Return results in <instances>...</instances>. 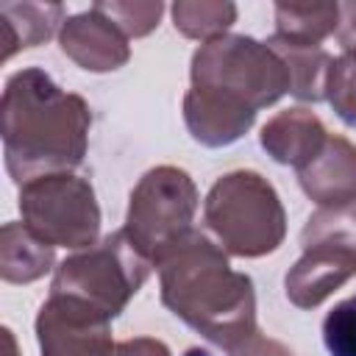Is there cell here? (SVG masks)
Returning a JSON list of instances; mask_svg holds the SVG:
<instances>
[{
	"label": "cell",
	"mask_w": 356,
	"mask_h": 356,
	"mask_svg": "<svg viewBox=\"0 0 356 356\" xmlns=\"http://www.w3.org/2000/svg\"><path fill=\"white\" fill-rule=\"evenodd\" d=\"M192 89L184 95V122L195 142L225 147L242 139L259 108L289 92L284 58L253 36L225 33L203 42L189 67Z\"/></svg>",
	"instance_id": "1"
},
{
	"label": "cell",
	"mask_w": 356,
	"mask_h": 356,
	"mask_svg": "<svg viewBox=\"0 0 356 356\" xmlns=\"http://www.w3.org/2000/svg\"><path fill=\"white\" fill-rule=\"evenodd\" d=\"M92 111L44 70L28 67L6 81L0 134L8 175L22 186L42 175L75 170L89 145Z\"/></svg>",
	"instance_id": "2"
},
{
	"label": "cell",
	"mask_w": 356,
	"mask_h": 356,
	"mask_svg": "<svg viewBox=\"0 0 356 356\" xmlns=\"http://www.w3.org/2000/svg\"><path fill=\"white\" fill-rule=\"evenodd\" d=\"M156 267L161 303L211 345L234 350L259 334L250 275L231 270L206 234L192 231Z\"/></svg>",
	"instance_id": "3"
},
{
	"label": "cell",
	"mask_w": 356,
	"mask_h": 356,
	"mask_svg": "<svg viewBox=\"0 0 356 356\" xmlns=\"http://www.w3.org/2000/svg\"><path fill=\"white\" fill-rule=\"evenodd\" d=\"M203 217L225 253L259 259L284 242L286 214L278 192L253 170H234L214 181Z\"/></svg>",
	"instance_id": "4"
},
{
	"label": "cell",
	"mask_w": 356,
	"mask_h": 356,
	"mask_svg": "<svg viewBox=\"0 0 356 356\" xmlns=\"http://www.w3.org/2000/svg\"><path fill=\"white\" fill-rule=\"evenodd\" d=\"M300 248L284 289L298 309H314L356 275V200L317 209L300 231Z\"/></svg>",
	"instance_id": "5"
},
{
	"label": "cell",
	"mask_w": 356,
	"mask_h": 356,
	"mask_svg": "<svg viewBox=\"0 0 356 356\" xmlns=\"http://www.w3.org/2000/svg\"><path fill=\"white\" fill-rule=\"evenodd\" d=\"M197 186L186 170L161 164L147 170L128 197L125 234L139 253L159 264L172 248H178L195 228Z\"/></svg>",
	"instance_id": "6"
},
{
	"label": "cell",
	"mask_w": 356,
	"mask_h": 356,
	"mask_svg": "<svg viewBox=\"0 0 356 356\" xmlns=\"http://www.w3.org/2000/svg\"><path fill=\"white\" fill-rule=\"evenodd\" d=\"M150 267L153 264L139 253L125 228H120L103 242L64 259L56 267L50 292L75 295L114 320L142 289Z\"/></svg>",
	"instance_id": "7"
},
{
	"label": "cell",
	"mask_w": 356,
	"mask_h": 356,
	"mask_svg": "<svg viewBox=\"0 0 356 356\" xmlns=\"http://www.w3.org/2000/svg\"><path fill=\"white\" fill-rule=\"evenodd\" d=\"M22 222L50 248H92L100 234V206L86 178L42 175L19 186Z\"/></svg>",
	"instance_id": "8"
},
{
	"label": "cell",
	"mask_w": 356,
	"mask_h": 356,
	"mask_svg": "<svg viewBox=\"0 0 356 356\" xmlns=\"http://www.w3.org/2000/svg\"><path fill=\"white\" fill-rule=\"evenodd\" d=\"M36 339L42 356H114L111 317L92 303L50 292L36 314Z\"/></svg>",
	"instance_id": "9"
},
{
	"label": "cell",
	"mask_w": 356,
	"mask_h": 356,
	"mask_svg": "<svg viewBox=\"0 0 356 356\" xmlns=\"http://www.w3.org/2000/svg\"><path fill=\"white\" fill-rule=\"evenodd\" d=\"M58 44L67 58L89 72H111L131 58L128 36L95 6L83 14L64 19L58 31Z\"/></svg>",
	"instance_id": "10"
},
{
	"label": "cell",
	"mask_w": 356,
	"mask_h": 356,
	"mask_svg": "<svg viewBox=\"0 0 356 356\" xmlns=\"http://www.w3.org/2000/svg\"><path fill=\"white\" fill-rule=\"evenodd\" d=\"M303 192L320 206H345L356 200V145L345 136L328 134L323 150L298 170Z\"/></svg>",
	"instance_id": "11"
},
{
	"label": "cell",
	"mask_w": 356,
	"mask_h": 356,
	"mask_svg": "<svg viewBox=\"0 0 356 356\" xmlns=\"http://www.w3.org/2000/svg\"><path fill=\"white\" fill-rule=\"evenodd\" d=\"M259 139H261V147L267 150V156H273V161L300 170L323 150L328 131L314 111L286 108L264 122Z\"/></svg>",
	"instance_id": "12"
},
{
	"label": "cell",
	"mask_w": 356,
	"mask_h": 356,
	"mask_svg": "<svg viewBox=\"0 0 356 356\" xmlns=\"http://www.w3.org/2000/svg\"><path fill=\"white\" fill-rule=\"evenodd\" d=\"M64 25V8L56 3H0V31L3 53L8 61L17 50L36 47L56 33V25Z\"/></svg>",
	"instance_id": "13"
},
{
	"label": "cell",
	"mask_w": 356,
	"mask_h": 356,
	"mask_svg": "<svg viewBox=\"0 0 356 356\" xmlns=\"http://www.w3.org/2000/svg\"><path fill=\"white\" fill-rule=\"evenodd\" d=\"M53 248L33 236L25 222H6L0 231V275L8 284H31L53 267Z\"/></svg>",
	"instance_id": "14"
},
{
	"label": "cell",
	"mask_w": 356,
	"mask_h": 356,
	"mask_svg": "<svg viewBox=\"0 0 356 356\" xmlns=\"http://www.w3.org/2000/svg\"><path fill=\"white\" fill-rule=\"evenodd\" d=\"M267 44L284 58L289 70V95L306 103H320L325 100V81L334 58L323 47H309V44H295L284 42L278 36H270Z\"/></svg>",
	"instance_id": "15"
},
{
	"label": "cell",
	"mask_w": 356,
	"mask_h": 356,
	"mask_svg": "<svg viewBox=\"0 0 356 356\" xmlns=\"http://www.w3.org/2000/svg\"><path fill=\"white\" fill-rule=\"evenodd\" d=\"M339 3H275V33L284 42L320 47V42L337 33Z\"/></svg>",
	"instance_id": "16"
},
{
	"label": "cell",
	"mask_w": 356,
	"mask_h": 356,
	"mask_svg": "<svg viewBox=\"0 0 356 356\" xmlns=\"http://www.w3.org/2000/svg\"><path fill=\"white\" fill-rule=\"evenodd\" d=\"M236 19L234 3H206V0H181L172 6V22L175 31H181L186 39H203L211 42L217 36H225V31Z\"/></svg>",
	"instance_id": "17"
},
{
	"label": "cell",
	"mask_w": 356,
	"mask_h": 356,
	"mask_svg": "<svg viewBox=\"0 0 356 356\" xmlns=\"http://www.w3.org/2000/svg\"><path fill=\"white\" fill-rule=\"evenodd\" d=\"M325 100L345 125L356 128V50L334 58L325 81Z\"/></svg>",
	"instance_id": "18"
},
{
	"label": "cell",
	"mask_w": 356,
	"mask_h": 356,
	"mask_svg": "<svg viewBox=\"0 0 356 356\" xmlns=\"http://www.w3.org/2000/svg\"><path fill=\"white\" fill-rule=\"evenodd\" d=\"M323 342L331 356H356V295L345 298L325 314Z\"/></svg>",
	"instance_id": "19"
},
{
	"label": "cell",
	"mask_w": 356,
	"mask_h": 356,
	"mask_svg": "<svg viewBox=\"0 0 356 356\" xmlns=\"http://www.w3.org/2000/svg\"><path fill=\"white\" fill-rule=\"evenodd\" d=\"M95 8L117 22V28L128 39L147 36L159 25V17L164 11L161 3H95Z\"/></svg>",
	"instance_id": "20"
},
{
	"label": "cell",
	"mask_w": 356,
	"mask_h": 356,
	"mask_svg": "<svg viewBox=\"0 0 356 356\" xmlns=\"http://www.w3.org/2000/svg\"><path fill=\"white\" fill-rule=\"evenodd\" d=\"M231 356H292V350L275 339H267L261 334H253L248 342H242L239 348L228 350Z\"/></svg>",
	"instance_id": "21"
},
{
	"label": "cell",
	"mask_w": 356,
	"mask_h": 356,
	"mask_svg": "<svg viewBox=\"0 0 356 356\" xmlns=\"http://www.w3.org/2000/svg\"><path fill=\"white\" fill-rule=\"evenodd\" d=\"M114 356H170V348L153 337H136L117 345Z\"/></svg>",
	"instance_id": "22"
},
{
	"label": "cell",
	"mask_w": 356,
	"mask_h": 356,
	"mask_svg": "<svg viewBox=\"0 0 356 356\" xmlns=\"http://www.w3.org/2000/svg\"><path fill=\"white\" fill-rule=\"evenodd\" d=\"M337 39L345 53L356 50V3H339V25Z\"/></svg>",
	"instance_id": "23"
}]
</instances>
